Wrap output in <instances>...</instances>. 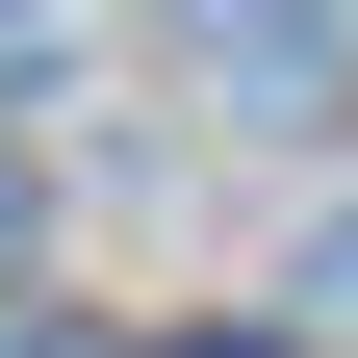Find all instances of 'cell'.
Instances as JSON below:
<instances>
[{"label":"cell","instance_id":"2","mask_svg":"<svg viewBox=\"0 0 358 358\" xmlns=\"http://www.w3.org/2000/svg\"><path fill=\"white\" fill-rule=\"evenodd\" d=\"M0 358H103V333H52V307H26V333H0Z\"/></svg>","mask_w":358,"mask_h":358},{"label":"cell","instance_id":"1","mask_svg":"<svg viewBox=\"0 0 358 358\" xmlns=\"http://www.w3.org/2000/svg\"><path fill=\"white\" fill-rule=\"evenodd\" d=\"M0 282H26V154H0Z\"/></svg>","mask_w":358,"mask_h":358},{"label":"cell","instance_id":"3","mask_svg":"<svg viewBox=\"0 0 358 358\" xmlns=\"http://www.w3.org/2000/svg\"><path fill=\"white\" fill-rule=\"evenodd\" d=\"M205 358H282V333H205Z\"/></svg>","mask_w":358,"mask_h":358}]
</instances>
